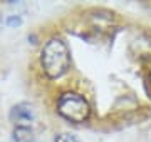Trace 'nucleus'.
I'll list each match as a JSON object with an SVG mask.
<instances>
[{"label":"nucleus","instance_id":"nucleus-8","mask_svg":"<svg viewBox=\"0 0 151 142\" xmlns=\"http://www.w3.org/2000/svg\"><path fill=\"white\" fill-rule=\"evenodd\" d=\"M150 79H151V72H150Z\"/></svg>","mask_w":151,"mask_h":142},{"label":"nucleus","instance_id":"nucleus-7","mask_svg":"<svg viewBox=\"0 0 151 142\" xmlns=\"http://www.w3.org/2000/svg\"><path fill=\"white\" fill-rule=\"evenodd\" d=\"M2 23H4V20H2V15H0V28H2Z\"/></svg>","mask_w":151,"mask_h":142},{"label":"nucleus","instance_id":"nucleus-1","mask_svg":"<svg viewBox=\"0 0 151 142\" xmlns=\"http://www.w3.org/2000/svg\"><path fill=\"white\" fill-rule=\"evenodd\" d=\"M40 64L49 79H59L70 69V50L60 37H52L44 44Z\"/></svg>","mask_w":151,"mask_h":142},{"label":"nucleus","instance_id":"nucleus-2","mask_svg":"<svg viewBox=\"0 0 151 142\" xmlns=\"http://www.w3.org/2000/svg\"><path fill=\"white\" fill-rule=\"evenodd\" d=\"M57 112L69 122L82 124L91 115V105L81 94L65 92L57 100Z\"/></svg>","mask_w":151,"mask_h":142},{"label":"nucleus","instance_id":"nucleus-5","mask_svg":"<svg viewBox=\"0 0 151 142\" xmlns=\"http://www.w3.org/2000/svg\"><path fill=\"white\" fill-rule=\"evenodd\" d=\"M54 142H81V141L72 134H57Z\"/></svg>","mask_w":151,"mask_h":142},{"label":"nucleus","instance_id":"nucleus-3","mask_svg":"<svg viewBox=\"0 0 151 142\" xmlns=\"http://www.w3.org/2000/svg\"><path fill=\"white\" fill-rule=\"evenodd\" d=\"M9 119L15 127H30V124L35 119V112L34 107L27 102H20L15 104L9 112Z\"/></svg>","mask_w":151,"mask_h":142},{"label":"nucleus","instance_id":"nucleus-6","mask_svg":"<svg viewBox=\"0 0 151 142\" xmlns=\"http://www.w3.org/2000/svg\"><path fill=\"white\" fill-rule=\"evenodd\" d=\"M5 23L9 25V27H19V25L22 23V18H20V15H9L7 20H5Z\"/></svg>","mask_w":151,"mask_h":142},{"label":"nucleus","instance_id":"nucleus-4","mask_svg":"<svg viewBox=\"0 0 151 142\" xmlns=\"http://www.w3.org/2000/svg\"><path fill=\"white\" fill-rule=\"evenodd\" d=\"M10 142H35V136L30 127H15Z\"/></svg>","mask_w":151,"mask_h":142}]
</instances>
